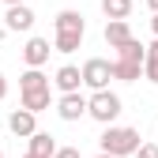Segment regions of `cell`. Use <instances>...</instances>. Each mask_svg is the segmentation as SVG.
I'll return each instance as SVG.
<instances>
[{
  "label": "cell",
  "instance_id": "obj_1",
  "mask_svg": "<svg viewBox=\"0 0 158 158\" xmlns=\"http://www.w3.org/2000/svg\"><path fill=\"white\" fill-rule=\"evenodd\" d=\"M102 151L113 154V158H124V154H135V147H139V132L135 128H121V124H106L102 132Z\"/></svg>",
  "mask_w": 158,
  "mask_h": 158
},
{
  "label": "cell",
  "instance_id": "obj_2",
  "mask_svg": "<svg viewBox=\"0 0 158 158\" xmlns=\"http://www.w3.org/2000/svg\"><path fill=\"white\" fill-rule=\"evenodd\" d=\"M121 109H124V102H121V94H113L109 87H102V90H94V94L87 98V117H94L98 124H113L117 117H121Z\"/></svg>",
  "mask_w": 158,
  "mask_h": 158
},
{
  "label": "cell",
  "instance_id": "obj_3",
  "mask_svg": "<svg viewBox=\"0 0 158 158\" xmlns=\"http://www.w3.org/2000/svg\"><path fill=\"white\" fill-rule=\"evenodd\" d=\"M79 79H83V87H90V90H102V87H109V79H113L109 60H102V56H90V60L79 68Z\"/></svg>",
  "mask_w": 158,
  "mask_h": 158
},
{
  "label": "cell",
  "instance_id": "obj_4",
  "mask_svg": "<svg viewBox=\"0 0 158 158\" xmlns=\"http://www.w3.org/2000/svg\"><path fill=\"white\" fill-rule=\"evenodd\" d=\"M56 113H60V121H79V117H87V98L79 94V90H68L60 94V102H56Z\"/></svg>",
  "mask_w": 158,
  "mask_h": 158
},
{
  "label": "cell",
  "instance_id": "obj_5",
  "mask_svg": "<svg viewBox=\"0 0 158 158\" xmlns=\"http://www.w3.org/2000/svg\"><path fill=\"white\" fill-rule=\"evenodd\" d=\"M49 38H30V42L23 45V60H27V68H42V64H49Z\"/></svg>",
  "mask_w": 158,
  "mask_h": 158
},
{
  "label": "cell",
  "instance_id": "obj_6",
  "mask_svg": "<svg viewBox=\"0 0 158 158\" xmlns=\"http://www.w3.org/2000/svg\"><path fill=\"white\" fill-rule=\"evenodd\" d=\"M4 27H8V30H30V27H34V11H30L27 4H8Z\"/></svg>",
  "mask_w": 158,
  "mask_h": 158
},
{
  "label": "cell",
  "instance_id": "obj_7",
  "mask_svg": "<svg viewBox=\"0 0 158 158\" xmlns=\"http://www.w3.org/2000/svg\"><path fill=\"white\" fill-rule=\"evenodd\" d=\"M8 128L15 132V135H30V132H38V113H30V109H11V117H8Z\"/></svg>",
  "mask_w": 158,
  "mask_h": 158
},
{
  "label": "cell",
  "instance_id": "obj_8",
  "mask_svg": "<svg viewBox=\"0 0 158 158\" xmlns=\"http://www.w3.org/2000/svg\"><path fill=\"white\" fill-rule=\"evenodd\" d=\"M23 98V109H30V113H45L49 106H53V94H49V87H38V90H19Z\"/></svg>",
  "mask_w": 158,
  "mask_h": 158
},
{
  "label": "cell",
  "instance_id": "obj_9",
  "mask_svg": "<svg viewBox=\"0 0 158 158\" xmlns=\"http://www.w3.org/2000/svg\"><path fill=\"white\" fill-rule=\"evenodd\" d=\"M53 87L60 90V94H68V90H79V87H83V79H79V68H75V64L56 68V75H53Z\"/></svg>",
  "mask_w": 158,
  "mask_h": 158
},
{
  "label": "cell",
  "instance_id": "obj_10",
  "mask_svg": "<svg viewBox=\"0 0 158 158\" xmlns=\"http://www.w3.org/2000/svg\"><path fill=\"white\" fill-rule=\"evenodd\" d=\"M128 38H132V30H128V19H109V23H106V42H109V49L124 45Z\"/></svg>",
  "mask_w": 158,
  "mask_h": 158
},
{
  "label": "cell",
  "instance_id": "obj_11",
  "mask_svg": "<svg viewBox=\"0 0 158 158\" xmlns=\"http://www.w3.org/2000/svg\"><path fill=\"white\" fill-rule=\"evenodd\" d=\"M83 34H87V30H56L53 49H56V53H75L79 45H83Z\"/></svg>",
  "mask_w": 158,
  "mask_h": 158
},
{
  "label": "cell",
  "instance_id": "obj_12",
  "mask_svg": "<svg viewBox=\"0 0 158 158\" xmlns=\"http://www.w3.org/2000/svg\"><path fill=\"white\" fill-rule=\"evenodd\" d=\"M109 72H113V79H121V83H135V79L143 75V64H132V60H109Z\"/></svg>",
  "mask_w": 158,
  "mask_h": 158
},
{
  "label": "cell",
  "instance_id": "obj_13",
  "mask_svg": "<svg viewBox=\"0 0 158 158\" xmlns=\"http://www.w3.org/2000/svg\"><path fill=\"white\" fill-rule=\"evenodd\" d=\"M27 139H30V154H42V158H53V151H56V139H53L49 132H30Z\"/></svg>",
  "mask_w": 158,
  "mask_h": 158
},
{
  "label": "cell",
  "instance_id": "obj_14",
  "mask_svg": "<svg viewBox=\"0 0 158 158\" xmlns=\"http://www.w3.org/2000/svg\"><path fill=\"white\" fill-rule=\"evenodd\" d=\"M143 53H147V45L139 42V38H128L124 45H117V60H132V64H143Z\"/></svg>",
  "mask_w": 158,
  "mask_h": 158
},
{
  "label": "cell",
  "instance_id": "obj_15",
  "mask_svg": "<svg viewBox=\"0 0 158 158\" xmlns=\"http://www.w3.org/2000/svg\"><path fill=\"white\" fill-rule=\"evenodd\" d=\"M53 30H87V23H83V15H79V11L64 8L60 15L53 19Z\"/></svg>",
  "mask_w": 158,
  "mask_h": 158
},
{
  "label": "cell",
  "instance_id": "obj_16",
  "mask_svg": "<svg viewBox=\"0 0 158 158\" xmlns=\"http://www.w3.org/2000/svg\"><path fill=\"white\" fill-rule=\"evenodd\" d=\"M143 79H147V83H158V38L143 53Z\"/></svg>",
  "mask_w": 158,
  "mask_h": 158
},
{
  "label": "cell",
  "instance_id": "obj_17",
  "mask_svg": "<svg viewBox=\"0 0 158 158\" xmlns=\"http://www.w3.org/2000/svg\"><path fill=\"white\" fill-rule=\"evenodd\" d=\"M38 87H49V75L42 68H27L19 75V90H38Z\"/></svg>",
  "mask_w": 158,
  "mask_h": 158
},
{
  "label": "cell",
  "instance_id": "obj_18",
  "mask_svg": "<svg viewBox=\"0 0 158 158\" xmlns=\"http://www.w3.org/2000/svg\"><path fill=\"white\" fill-rule=\"evenodd\" d=\"M106 19H128L132 15V0H102Z\"/></svg>",
  "mask_w": 158,
  "mask_h": 158
},
{
  "label": "cell",
  "instance_id": "obj_19",
  "mask_svg": "<svg viewBox=\"0 0 158 158\" xmlns=\"http://www.w3.org/2000/svg\"><path fill=\"white\" fill-rule=\"evenodd\" d=\"M135 158H158V143H139L135 147Z\"/></svg>",
  "mask_w": 158,
  "mask_h": 158
},
{
  "label": "cell",
  "instance_id": "obj_20",
  "mask_svg": "<svg viewBox=\"0 0 158 158\" xmlns=\"http://www.w3.org/2000/svg\"><path fill=\"white\" fill-rule=\"evenodd\" d=\"M53 158H79V147H56Z\"/></svg>",
  "mask_w": 158,
  "mask_h": 158
},
{
  "label": "cell",
  "instance_id": "obj_21",
  "mask_svg": "<svg viewBox=\"0 0 158 158\" xmlns=\"http://www.w3.org/2000/svg\"><path fill=\"white\" fill-rule=\"evenodd\" d=\"M4 94H8V79H4V72H0V102H4Z\"/></svg>",
  "mask_w": 158,
  "mask_h": 158
},
{
  "label": "cell",
  "instance_id": "obj_22",
  "mask_svg": "<svg viewBox=\"0 0 158 158\" xmlns=\"http://www.w3.org/2000/svg\"><path fill=\"white\" fill-rule=\"evenodd\" d=\"M151 30H154V38H158V11H154V19H151Z\"/></svg>",
  "mask_w": 158,
  "mask_h": 158
},
{
  "label": "cell",
  "instance_id": "obj_23",
  "mask_svg": "<svg viewBox=\"0 0 158 158\" xmlns=\"http://www.w3.org/2000/svg\"><path fill=\"white\" fill-rule=\"evenodd\" d=\"M147 8H151V11H158V0H147Z\"/></svg>",
  "mask_w": 158,
  "mask_h": 158
},
{
  "label": "cell",
  "instance_id": "obj_24",
  "mask_svg": "<svg viewBox=\"0 0 158 158\" xmlns=\"http://www.w3.org/2000/svg\"><path fill=\"white\" fill-rule=\"evenodd\" d=\"M4 4H27V0H4Z\"/></svg>",
  "mask_w": 158,
  "mask_h": 158
},
{
  "label": "cell",
  "instance_id": "obj_25",
  "mask_svg": "<svg viewBox=\"0 0 158 158\" xmlns=\"http://www.w3.org/2000/svg\"><path fill=\"white\" fill-rule=\"evenodd\" d=\"M23 158H42V154H30V151H27V154H23Z\"/></svg>",
  "mask_w": 158,
  "mask_h": 158
},
{
  "label": "cell",
  "instance_id": "obj_26",
  "mask_svg": "<svg viewBox=\"0 0 158 158\" xmlns=\"http://www.w3.org/2000/svg\"><path fill=\"white\" fill-rule=\"evenodd\" d=\"M94 158H113V154H106V151H102V154H94Z\"/></svg>",
  "mask_w": 158,
  "mask_h": 158
},
{
  "label": "cell",
  "instance_id": "obj_27",
  "mask_svg": "<svg viewBox=\"0 0 158 158\" xmlns=\"http://www.w3.org/2000/svg\"><path fill=\"white\" fill-rule=\"evenodd\" d=\"M0 158H4V151H0Z\"/></svg>",
  "mask_w": 158,
  "mask_h": 158
},
{
  "label": "cell",
  "instance_id": "obj_28",
  "mask_svg": "<svg viewBox=\"0 0 158 158\" xmlns=\"http://www.w3.org/2000/svg\"><path fill=\"white\" fill-rule=\"evenodd\" d=\"M154 143H158V139H154Z\"/></svg>",
  "mask_w": 158,
  "mask_h": 158
}]
</instances>
